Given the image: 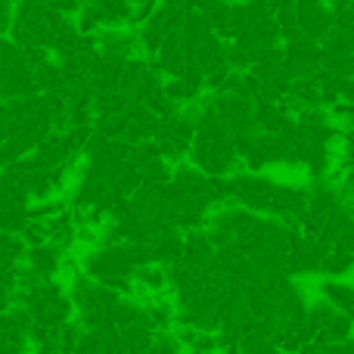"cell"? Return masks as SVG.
Segmentation results:
<instances>
[{
  "mask_svg": "<svg viewBox=\"0 0 354 354\" xmlns=\"http://www.w3.org/2000/svg\"><path fill=\"white\" fill-rule=\"evenodd\" d=\"M44 6L50 10H59V12H78L81 10V0H41Z\"/></svg>",
  "mask_w": 354,
  "mask_h": 354,
  "instance_id": "1",
  "label": "cell"
}]
</instances>
